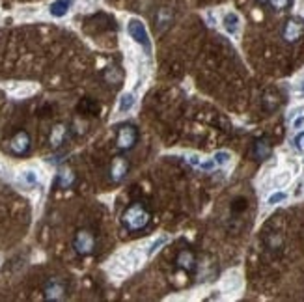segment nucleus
<instances>
[{"label":"nucleus","mask_w":304,"mask_h":302,"mask_svg":"<svg viewBox=\"0 0 304 302\" xmlns=\"http://www.w3.org/2000/svg\"><path fill=\"white\" fill-rule=\"evenodd\" d=\"M69 6H71L69 0H56L54 4H50V15H54V17H64L65 13L69 12Z\"/></svg>","instance_id":"nucleus-16"},{"label":"nucleus","mask_w":304,"mask_h":302,"mask_svg":"<svg viewBox=\"0 0 304 302\" xmlns=\"http://www.w3.org/2000/svg\"><path fill=\"white\" fill-rule=\"evenodd\" d=\"M301 90L304 92V79H303V82H301Z\"/></svg>","instance_id":"nucleus-30"},{"label":"nucleus","mask_w":304,"mask_h":302,"mask_svg":"<svg viewBox=\"0 0 304 302\" xmlns=\"http://www.w3.org/2000/svg\"><path fill=\"white\" fill-rule=\"evenodd\" d=\"M295 145H297V149L304 151V133L297 134V138H295Z\"/></svg>","instance_id":"nucleus-25"},{"label":"nucleus","mask_w":304,"mask_h":302,"mask_svg":"<svg viewBox=\"0 0 304 302\" xmlns=\"http://www.w3.org/2000/svg\"><path fill=\"white\" fill-rule=\"evenodd\" d=\"M134 107V95L133 94H123L120 99V112H129Z\"/></svg>","instance_id":"nucleus-20"},{"label":"nucleus","mask_w":304,"mask_h":302,"mask_svg":"<svg viewBox=\"0 0 304 302\" xmlns=\"http://www.w3.org/2000/svg\"><path fill=\"white\" fill-rule=\"evenodd\" d=\"M269 2H271V6L274 10H284V8L289 6V0H269Z\"/></svg>","instance_id":"nucleus-24"},{"label":"nucleus","mask_w":304,"mask_h":302,"mask_svg":"<svg viewBox=\"0 0 304 302\" xmlns=\"http://www.w3.org/2000/svg\"><path fill=\"white\" fill-rule=\"evenodd\" d=\"M127 32H129V36L133 37L138 45H142V47L146 48L147 54L151 52V41H149V36H147L146 32V26L140 23L138 19H131L127 23Z\"/></svg>","instance_id":"nucleus-3"},{"label":"nucleus","mask_w":304,"mask_h":302,"mask_svg":"<svg viewBox=\"0 0 304 302\" xmlns=\"http://www.w3.org/2000/svg\"><path fill=\"white\" fill-rule=\"evenodd\" d=\"M282 36H284L286 41H289V43L299 41V39L304 36V21L303 19H299V17H291V19H288L286 24H284Z\"/></svg>","instance_id":"nucleus-5"},{"label":"nucleus","mask_w":304,"mask_h":302,"mask_svg":"<svg viewBox=\"0 0 304 302\" xmlns=\"http://www.w3.org/2000/svg\"><path fill=\"white\" fill-rule=\"evenodd\" d=\"M129 172V162L125 157H114L110 162V179L114 183L123 181V177Z\"/></svg>","instance_id":"nucleus-8"},{"label":"nucleus","mask_w":304,"mask_h":302,"mask_svg":"<svg viewBox=\"0 0 304 302\" xmlns=\"http://www.w3.org/2000/svg\"><path fill=\"white\" fill-rule=\"evenodd\" d=\"M19 181L23 183L25 187H36L37 185L36 172H32V170H26V172H23V174L19 175Z\"/></svg>","instance_id":"nucleus-18"},{"label":"nucleus","mask_w":304,"mask_h":302,"mask_svg":"<svg viewBox=\"0 0 304 302\" xmlns=\"http://www.w3.org/2000/svg\"><path fill=\"white\" fill-rule=\"evenodd\" d=\"M230 159H231V155L228 153V151H219V153L215 155V162L220 164V166H224V164L230 162Z\"/></svg>","instance_id":"nucleus-21"},{"label":"nucleus","mask_w":304,"mask_h":302,"mask_svg":"<svg viewBox=\"0 0 304 302\" xmlns=\"http://www.w3.org/2000/svg\"><path fill=\"white\" fill-rule=\"evenodd\" d=\"M43 295H45L47 301H64L67 297V287H65V284L62 280L52 278L45 284Z\"/></svg>","instance_id":"nucleus-7"},{"label":"nucleus","mask_w":304,"mask_h":302,"mask_svg":"<svg viewBox=\"0 0 304 302\" xmlns=\"http://www.w3.org/2000/svg\"><path fill=\"white\" fill-rule=\"evenodd\" d=\"M303 123H304V120H303V118H297V120L293 121V127H295V129H299V127H301Z\"/></svg>","instance_id":"nucleus-27"},{"label":"nucleus","mask_w":304,"mask_h":302,"mask_svg":"<svg viewBox=\"0 0 304 302\" xmlns=\"http://www.w3.org/2000/svg\"><path fill=\"white\" fill-rule=\"evenodd\" d=\"M79 109H80V110H86L88 114H96V112H97V105H96L94 101L86 99V101L82 103V105H80V107H79Z\"/></svg>","instance_id":"nucleus-22"},{"label":"nucleus","mask_w":304,"mask_h":302,"mask_svg":"<svg viewBox=\"0 0 304 302\" xmlns=\"http://www.w3.org/2000/svg\"><path fill=\"white\" fill-rule=\"evenodd\" d=\"M288 196H286V192H274L272 196H269V200H267V204L269 206H276L278 202H284Z\"/></svg>","instance_id":"nucleus-23"},{"label":"nucleus","mask_w":304,"mask_h":302,"mask_svg":"<svg viewBox=\"0 0 304 302\" xmlns=\"http://www.w3.org/2000/svg\"><path fill=\"white\" fill-rule=\"evenodd\" d=\"M177 265L185 270H192L194 269V254L191 250H181L177 255Z\"/></svg>","instance_id":"nucleus-14"},{"label":"nucleus","mask_w":304,"mask_h":302,"mask_svg":"<svg viewBox=\"0 0 304 302\" xmlns=\"http://www.w3.org/2000/svg\"><path fill=\"white\" fill-rule=\"evenodd\" d=\"M138 140V131L134 129L133 125H122L118 127V134H116V144L120 149L127 151V149H133L134 144Z\"/></svg>","instance_id":"nucleus-4"},{"label":"nucleus","mask_w":304,"mask_h":302,"mask_svg":"<svg viewBox=\"0 0 304 302\" xmlns=\"http://www.w3.org/2000/svg\"><path fill=\"white\" fill-rule=\"evenodd\" d=\"M30 145H32L30 134L26 131H17L10 140V151L13 155H26L30 151Z\"/></svg>","instance_id":"nucleus-6"},{"label":"nucleus","mask_w":304,"mask_h":302,"mask_svg":"<svg viewBox=\"0 0 304 302\" xmlns=\"http://www.w3.org/2000/svg\"><path fill=\"white\" fill-rule=\"evenodd\" d=\"M65 136H67V127H65L64 123H58V125H54L52 131H50L49 144L52 145V147H58V145L64 144Z\"/></svg>","instance_id":"nucleus-12"},{"label":"nucleus","mask_w":304,"mask_h":302,"mask_svg":"<svg viewBox=\"0 0 304 302\" xmlns=\"http://www.w3.org/2000/svg\"><path fill=\"white\" fill-rule=\"evenodd\" d=\"M224 28H226V32L231 34V36H235L237 32H239V28H241V19H239V15L237 13H226L224 15Z\"/></svg>","instance_id":"nucleus-13"},{"label":"nucleus","mask_w":304,"mask_h":302,"mask_svg":"<svg viewBox=\"0 0 304 302\" xmlns=\"http://www.w3.org/2000/svg\"><path fill=\"white\" fill-rule=\"evenodd\" d=\"M73 248L77 254L90 255L96 250V237L90 230H79L73 239Z\"/></svg>","instance_id":"nucleus-2"},{"label":"nucleus","mask_w":304,"mask_h":302,"mask_svg":"<svg viewBox=\"0 0 304 302\" xmlns=\"http://www.w3.org/2000/svg\"><path fill=\"white\" fill-rule=\"evenodd\" d=\"M204 170H213V166H215V160H207V162H202L200 164Z\"/></svg>","instance_id":"nucleus-26"},{"label":"nucleus","mask_w":304,"mask_h":302,"mask_svg":"<svg viewBox=\"0 0 304 302\" xmlns=\"http://www.w3.org/2000/svg\"><path fill=\"white\" fill-rule=\"evenodd\" d=\"M172 21H174V15H172L170 10L168 8H160L157 12V15H155V28H157L159 34H162L164 30H168Z\"/></svg>","instance_id":"nucleus-10"},{"label":"nucleus","mask_w":304,"mask_h":302,"mask_svg":"<svg viewBox=\"0 0 304 302\" xmlns=\"http://www.w3.org/2000/svg\"><path fill=\"white\" fill-rule=\"evenodd\" d=\"M289 181H291V174L289 172H280V174H274V177H272V187L274 189H282Z\"/></svg>","instance_id":"nucleus-17"},{"label":"nucleus","mask_w":304,"mask_h":302,"mask_svg":"<svg viewBox=\"0 0 304 302\" xmlns=\"http://www.w3.org/2000/svg\"><path fill=\"white\" fill-rule=\"evenodd\" d=\"M149 211L142 204H133L129 206L122 215V224L125 226V230L129 231H140L144 230L149 224Z\"/></svg>","instance_id":"nucleus-1"},{"label":"nucleus","mask_w":304,"mask_h":302,"mask_svg":"<svg viewBox=\"0 0 304 302\" xmlns=\"http://www.w3.org/2000/svg\"><path fill=\"white\" fill-rule=\"evenodd\" d=\"M105 79H107V82H110V84H118V82H122L123 75L120 73V69L109 67V69L105 71Z\"/></svg>","instance_id":"nucleus-19"},{"label":"nucleus","mask_w":304,"mask_h":302,"mask_svg":"<svg viewBox=\"0 0 304 302\" xmlns=\"http://www.w3.org/2000/svg\"><path fill=\"white\" fill-rule=\"evenodd\" d=\"M254 155L259 160H263V159H267L271 155V144H269L267 140H263V138H259V140H256L254 144Z\"/></svg>","instance_id":"nucleus-15"},{"label":"nucleus","mask_w":304,"mask_h":302,"mask_svg":"<svg viewBox=\"0 0 304 302\" xmlns=\"http://www.w3.org/2000/svg\"><path fill=\"white\" fill-rule=\"evenodd\" d=\"M256 2H259V4H265V2H269V0H256Z\"/></svg>","instance_id":"nucleus-29"},{"label":"nucleus","mask_w":304,"mask_h":302,"mask_svg":"<svg viewBox=\"0 0 304 302\" xmlns=\"http://www.w3.org/2000/svg\"><path fill=\"white\" fill-rule=\"evenodd\" d=\"M241 286H243V280H241V274L237 270H230L222 278V291L224 293H235V291L241 289Z\"/></svg>","instance_id":"nucleus-9"},{"label":"nucleus","mask_w":304,"mask_h":302,"mask_svg":"<svg viewBox=\"0 0 304 302\" xmlns=\"http://www.w3.org/2000/svg\"><path fill=\"white\" fill-rule=\"evenodd\" d=\"M189 160H191L192 164H200V160H198V157H196V155H192V157L189 159Z\"/></svg>","instance_id":"nucleus-28"},{"label":"nucleus","mask_w":304,"mask_h":302,"mask_svg":"<svg viewBox=\"0 0 304 302\" xmlns=\"http://www.w3.org/2000/svg\"><path fill=\"white\" fill-rule=\"evenodd\" d=\"M75 179H77V175H75L73 170L67 168V166H64V168L58 170L56 185H58L60 189H71V187L75 185Z\"/></svg>","instance_id":"nucleus-11"}]
</instances>
